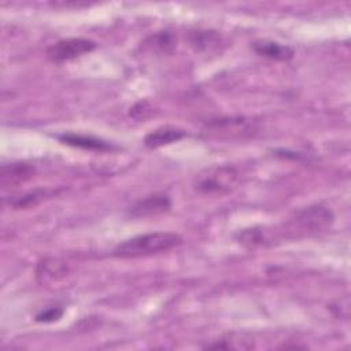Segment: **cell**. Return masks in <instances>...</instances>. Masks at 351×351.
Returning <instances> with one entry per match:
<instances>
[{"label": "cell", "mask_w": 351, "mask_h": 351, "mask_svg": "<svg viewBox=\"0 0 351 351\" xmlns=\"http://www.w3.org/2000/svg\"><path fill=\"white\" fill-rule=\"evenodd\" d=\"M182 243V237L171 232H152L132 237L119 243L114 248L118 258H140L159 252H166Z\"/></svg>", "instance_id": "6da1fadb"}, {"label": "cell", "mask_w": 351, "mask_h": 351, "mask_svg": "<svg viewBox=\"0 0 351 351\" xmlns=\"http://www.w3.org/2000/svg\"><path fill=\"white\" fill-rule=\"evenodd\" d=\"M240 182V173L230 165H215L204 169L195 177L193 186L204 195H223L233 191Z\"/></svg>", "instance_id": "7a4b0ae2"}, {"label": "cell", "mask_w": 351, "mask_h": 351, "mask_svg": "<svg viewBox=\"0 0 351 351\" xmlns=\"http://www.w3.org/2000/svg\"><path fill=\"white\" fill-rule=\"evenodd\" d=\"M96 48V43L89 38L73 37L59 40L47 49V58L55 63L73 60L85 53L92 52Z\"/></svg>", "instance_id": "3957f363"}, {"label": "cell", "mask_w": 351, "mask_h": 351, "mask_svg": "<svg viewBox=\"0 0 351 351\" xmlns=\"http://www.w3.org/2000/svg\"><path fill=\"white\" fill-rule=\"evenodd\" d=\"M170 207H171V200L167 195L152 193L136 202L129 208V214L134 218H147V217H155V215L167 213Z\"/></svg>", "instance_id": "277c9868"}, {"label": "cell", "mask_w": 351, "mask_h": 351, "mask_svg": "<svg viewBox=\"0 0 351 351\" xmlns=\"http://www.w3.org/2000/svg\"><path fill=\"white\" fill-rule=\"evenodd\" d=\"M295 222L304 230H319L333 222V213L324 206H311L299 211Z\"/></svg>", "instance_id": "5b68a950"}, {"label": "cell", "mask_w": 351, "mask_h": 351, "mask_svg": "<svg viewBox=\"0 0 351 351\" xmlns=\"http://www.w3.org/2000/svg\"><path fill=\"white\" fill-rule=\"evenodd\" d=\"M34 174V167L25 162L3 165L0 169V184L3 188L18 186L29 181Z\"/></svg>", "instance_id": "8992f818"}, {"label": "cell", "mask_w": 351, "mask_h": 351, "mask_svg": "<svg viewBox=\"0 0 351 351\" xmlns=\"http://www.w3.org/2000/svg\"><path fill=\"white\" fill-rule=\"evenodd\" d=\"M185 136H186V132H184L182 129H178L174 126H162L149 132L144 138V144L148 148H159L176 141H180Z\"/></svg>", "instance_id": "52a82bcc"}, {"label": "cell", "mask_w": 351, "mask_h": 351, "mask_svg": "<svg viewBox=\"0 0 351 351\" xmlns=\"http://www.w3.org/2000/svg\"><path fill=\"white\" fill-rule=\"evenodd\" d=\"M58 138L67 145L78 147L82 149H89V151H111V149H114V147L111 144H108L107 141H103V140L92 137V136L64 133V134L58 136Z\"/></svg>", "instance_id": "ba28073f"}, {"label": "cell", "mask_w": 351, "mask_h": 351, "mask_svg": "<svg viewBox=\"0 0 351 351\" xmlns=\"http://www.w3.org/2000/svg\"><path fill=\"white\" fill-rule=\"evenodd\" d=\"M252 48L256 53L273 60H289L293 58L292 48L276 41H267V40L255 41L252 44Z\"/></svg>", "instance_id": "9c48e42d"}, {"label": "cell", "mask_w": 351, "mask_h": 351, "mask_svg": "<svg viewBox=\"0 0 351 351\" xmlns=\"http://www.w3.org/2000/svg\"><path fill=\"white\" fill-rule=\"evenodd\" d=\"M67 271V266L55 258H47L41 261L37 266V277L47 280H55L63 277Z\"/></svg>", "instance_id": "30bf717a"}, {"label": "cell", "mask_w": 351, "mask_h": 351, "mask_svg": "<svg viewBox=\"0 0 351 351\" xmlns=\"http://www.w3.org/2000/svg\"><path fill=\"white\" fill-rule=\"evenodd\" d=\"M63 308L59 307V306H52V307H48L43 311H40L37 315H36V321L37 322H55V321H59L63 315Z\"/></svg>", "instance_id": "8fae6325"}, {"label": "cell", "mask_w": 351, "mask_h": 351, "mask_svg": "<svg viewBox=\"0 0 351 351\" xmlns=\"http://www.w3.org/2000/svg\"><path fill=\"white\" fill-rule=\"evenodd\" d=\"M44 196V192H32L27 195H23L21 197H15L12 202H10V204H12L15 208H21V207H27L30 204L37 203V200H40Z\"/></svg>", "instance_id": "7c38bea8"}]
</instances>
